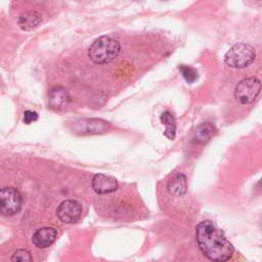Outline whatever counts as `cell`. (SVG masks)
Returning <instances> with one entry per match:
<instances>
[{
	"instance_id": "obj_1",
	"label": "cell",
	"mask_w": 262,
	"mask_h": 262,
	"mask_svg": "<svg viewBox=\"0 0 262 262\" xmlns=\"http://www.w3.org/2000/svg\"><path fill=\"white\" fill-rule=\"evenodd\" d=\"M195 237L202 253L213 262H226L233 255L232 245L210 220H204L196 225Z\"/></svg>"
},
{
	"instance_id": "obj_2",
	"label": "cell",
	"mask_w": 262,
	"mask_h": 262,
	"mask_svg": "<svg viewBox=\"0 0 262 262\" xmlns=\"http://www.w3.org/2000/svg\"><path fill=\"white\" fill-rule=\"evenodd\" d=\"M120 49L121 46L117 40L108 36H101L89 47L88 56L95 63H107L119 55Z\"/></svg>"
},
{
	"instance_id": "obj_3",
	"label": "cell",
	"mask_w": 262,
	"mask_h": 262,
	"mask_svg": "<svg viewBox=\"0 0 262 262\" xmlns=\"http://www.w3.org/2000/svg\"><path fill=\"white\" fill-rule=\"evenodd\" d=\"M256 57L255 49L245 43L234 44L224 55V61L227 66L235 69H243L250 66Z\"/></svg>"
},
{
	"instance_id": "obj_4",
	"label": "cell",
	"mask_w": 262,
	"mask_h": 262,
	"mask_svg": "<svg viewBox=\"0 0 262 262\" xmlns=\"http://www.w3.org/2000/svg\"><path fill=\"white\" fill-rule=\"evenodd\" d=\"M261 90V82L256 77H248L243 79L235 86L234 97L235 99L243 103L248 104L255 100Z\"/></svg>"
},
{
	"instance_id": "obj_5",
	"label": "cell",
	"mask_w": 262,
	"mask_h": 262,
	"mask_svg": "<svg viewBox=\"0 0 262 262\" xmlns=\"http://www.w3.org/2000/svg\"><path fill=\"white\" fill-rule=\"evenodd\" d=\"M21 205V195L16 188L3 187L0 190V212L3 215L11 216L18 213Z\"/></svg>"
},
{
	"instance_id": "obj_6",
	"label": "cell",
	"mask_w": 262,
	"mask_h": 262,
	"mask_svg": "<svg viewBox=\"0 0 262 262\" xmlns=\"http://www.w3.org/2000/svg\"><path fill=\"white\" fill-rule=\"evenodd\" d=\"M56 215L63 223H75L81 218L82 207L77 201L66 200L58 206Z\"/></svg>"
},
{
	"instance_id": "obj_7",
	"label": "cell",
	"mask_w": 262,
	"mask_h": 262,
	"mask_svg": "<svg viewBox=\"0 0 262 262\" xmlns=\"http://www.w3.org/2000/svg\"><path fill=\"white\" fill-rule=\"evenodd\" d=\"M92 188L99 194L111 193L117 190L118 181L116 178L105 174H95L92 178Z\"/></svg>"
},
{
	"instance_id": "obj_8",
	"label": "cell",
	"mask_w": 262,
	"mask_h": 262,
	"mask_svg": "<svg viewBox=\"0 0 262 262\" xmlns=\"http://www.w3.org/2000/svg\"><path fill=\"white\" fill-rule=\"evenodd\" d=\"M56 236H57L56 229L50 226H46V227L39 228L35 231L32 237V242L36 247L44 249L51 246L56 239Z\"/></svg>"
},
{
	"instance_id": "obj_9",
	"label": "cell",
	"mask_w": 262,
	"mask_h": 262,
	"mask_svg": "<svg viewBox=\"0 0 262 262\" xmlns=\"http://www.w3.org/2000/svg\"><path fill=\"white\" fill-rule=\"evenodd\" d=\"M69 101L68 91L60 86H56L50 89L48 93V105L52 110L62 108Z\"/></svg>"
},
{
	"instance_id": "obj_10",
	"label": "cell",
	"mask_w": 262,
	"mask_h": 262,
	"mask_svg": "<svg viewBox=\"0 0 262 262\" xmlns=\"http://www.w3.org/2000/svg\"><path fill=\"white\" fill-rule=\"evenodd\" d=\"M42 21V16L37 11L23 12L17 19V24L21 30L29 31L36 28Z\"/></svg>"
},
{
	"instance_id": "obj_11",
	"label": "cell",
	"mask_w": 262,
	"mask_h": 262,
	"mask_svg": "<svg viewBox=\"0 0 262 262\" xmlns=\"http://www.w3.org/2000/svg\"><path fill=\"white\" fill-rule=\"evenodd\" d=\"M168 191L175 196H182L187 189L186 177L182 173L176 174L168 183Z\"/></svg>"
},
{
	"instance_id": "obj_12",
	"label": "cell",
	"mask_w": 262,
	"mask_h": 262,
	"mask_svg": "<svg viewBox=\"0 0 262 262\" xmlns=\"http://www.w3.org/2000/svg\"><path fill=\"white\" fill-rule=\"evenodd\" d=\"M216 127L212 123H203L199 127H196L194 131V139L198 142L206 143L211 140V138L216 134Z\"/></svg>"
},
{
	"instance_id": "obj_13",
	"label": "cell",
	"mask_w": 262,
	"mask_h": 262,
	"mask_svg": "<svg viewBox=\"0 0 262 262\" xmlns=\"http://www.w3.org/2000/svg\"><path fill=\"white\" fill-rule=\"evenodd\" d=\"M161 122L166 126L164 135L169 139L173 140L176 134V119L170 112H164L161 115Z\"/></svg>"
},
{
	"instance_id": "obj_14",
	"label": "cell",
	"mask_w": 262,
	"mask_h": 262,
	"mask_svg": "<svg viewBox=\"0 0 262 262\" xmlns=\"http://www.w3.org/2000/svg\"><path fill=\"white\" fill-rule=\"evenodd\" d=\"M11 262H33V258L27 249H17L11 256Z\"/></svg>"
},
{
	"instance_id": "obj_15",
	"label": "cell",
	"mask_w": 262,
	"mask_h": 262,
	"mask_svg": "<svg viewBox=\"0 0 262 262\" xmlns=\"http://www.w3.org/2000/svg\"><path fill=\"white\" fill-rule=\"evenodd\" d=\"M179 71L181 73V75L183 76V78L188 82V83H192L198 79V72L192 69L191 67L185 66V64H181L179 67Z\"/></svg>"
},
{
	"instance_id": "obj_16",
	"label": "cell",
	"mask_w": 262,
	"mask_h": 262,
	"mask_svg": "<svg viewBox=\"0 0 262 262\" xmlns=\"http://www.w3.org/2000/svg\"><path fill=\"white\" fill-rule=\"evenodd\" d=\"M38 119V114L33 111H26L24 113V122L26 124H30Z\"/></svg>"
},
{
	"instance_id": "obj_17",
	"label": "cell",
	"mask_w": 262,
	"mask_h": 262,
	"mask_svg": "<svg viewBox=\"0 0 262 262\" xmlns=\"http://www.w3.org/2000/svg\"><path fill=\"white\" fill-rule=\"evenodd\" d=\"M256 189L259 190L260 192H262V179H261V180L258 182V184L256 185Z\"/></svg>"
}]
</instances>
